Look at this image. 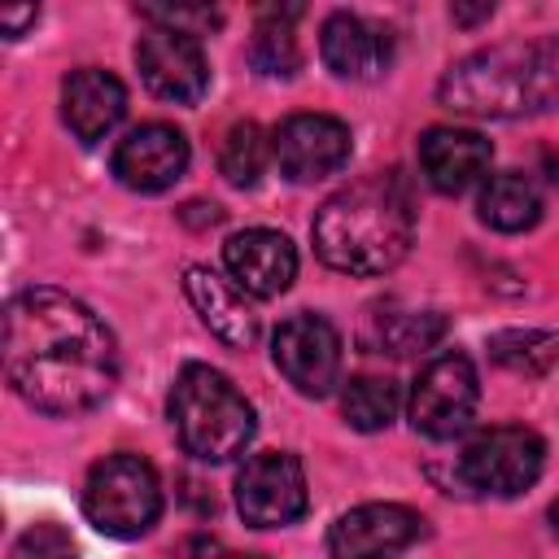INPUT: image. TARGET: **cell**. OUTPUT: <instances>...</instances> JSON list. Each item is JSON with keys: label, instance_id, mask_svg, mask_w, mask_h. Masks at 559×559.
I'll list each match as a JSON object with an SVG mask.
<instances>
[{"label": "cell", "instance_id": "obj_1", "mask_svg": "<svg viewBox=\"0 0 559 559\" xmlns=\"http://www.w3.org/2000/svg\"><path fill=\"white\" fill-rule=\"evenodd\" d=\"M4 376L26 406L79 415L114 393L118 345L79 297L26 288L4 310Z\"/></svg>", "mask_w": 559, "mask_h": 559}, {"label": "cell", "instance_id": "obj_2", "mask_svg": "<svg viewBox=\"0 0 559 559\" xmlns=\"http://www.w3.org/2000/svg\"><path fill=\"white\" fill-rule=\"evenodd\" d=\"M314 253L345 275L393 271L415 240V205L406 183L389 175H367L336 197H328L310 223Z\"/></svg>", "mask_w": 559, "mask_h": 559}, {"label": "cell", "instance_id": "obj_3", "mask_svg": "<svg viewBox=\"0 0 559 559\" xmlns=\"http://www.w3.org/2000/svg\"><path fill=\"white\" fill-rule=\"evenodd\" d=\"M437 96L445 109L476 118L537 114L559 100V39L472 52L441 74Z\"/></svg>", "mask_w": 559, "mask_h": 559}, {"label": "cell", "instance_id": "obj_4", "mask_svg": "<svg viewBox=\"0 0 559 559\" xmlns=\"http://www.w3.org/2000/svg\"><path fill=\"white\" fill-rule=\"evenodd\" d=\"M170 424L183 454L201 463H227L253 441V406L214 367L188 362L170 389Z\"/></svg>", "mask_w": 559, "mask_h": 559}, {"label": "cell", "instance_id": "obj_5", "mask_svg": "<svg viewBox=\"0 0 559 559\" xmlns=\"http://www.w3.org/2000/svg\"><path fill=\"white\" fill-rule=\"evenodd\" d=\"M83 515L105 537H140L162 515L157 472L140 454H109L92 467L83 485Z\"/></svg>", "mask_w": 559, "mask_h": 559}, {"label": "cell", "instance_id": "obj_6", "mask_svg": "<svg viewBox=\"0 0 559 559\" xmlns=\"http://www.w3.org/2000/svg\"><path fill=\"white\" fill-rule=\"evenodd\" d=\"M542 463H546L542 437L533 428L502 424L467 441V450L459 454V476L480 493L511 498V493H524L542 476Z\"/></svg>", "mask_w": 559, "mask_h": 559}, {"label": "cell", "instance_id": "obj_7", "mask_svg": "<svg viewBox=\"0 0 559 559\" xmlns=\"http://www.w3.org/2000/svg\"><path fill=\"white\" fill-rule=\"evenodd\" d=\"M476 402H480V380H476L472 358L467 354H441L411 384V424L424 437L445 441L472 424Z\"/></svg>", "mask_w": 559, "mask_h": 559}, {"label": "cell", "instance_id": "obj_8", "mask_svg": "<svg viewBox=\"0 0 559 559\" xmlns=\"http://www.w3.org/2000/svg\"><path fill=\"white\" fill-rule=\"evenodd\" d=\"M236 507L253 528H284L301 520L310 507V489L297 454L266 450L245 459V467L236 472Z\"/></svg>", "mask_w": 559, "mask_h": 559}, {"label": "cell", "instance_id": "obj_9", "mask_svg": "<svg viewBox=\"0 0 559 559\" xmlns=\"http://www.w3.org/2000/svg\"><path fill=\"white\" fill-rule=\"evenodd\" d=\"M271 354L284 380L306 397H323L341 376V336L323 314L284 319L271 336Z\"/></svg>", "mask_w": 559, "mask_h": 559}, {"label": "cell", "instance_id": "obj_10", "mask_svg": "<svg viewBox=\"0 0 559 559\" xmlns=\"http://www.w3.org/2000/svg\"><path fill=\"white\" fill-rule=\"evenodd\" d=\"M271 157L293 183L336 175L349 162V127L332 114H293L275 127Z\"/></svg>", "mask_w": 559, "mask_h": 559}, {"label": "cell", "instance_id": "obj_11", "mask_svg": "<svg viewBox=\"0 0 559 559\" xmlns=\"http://www.w3.org/2000/svg\"><path fill=\"white\" fill-rule=\"evenodd\" d=\"M135 66H140L144 87L162 100H175V105H192L210 87V61H205L201 44L192 35H179V31L153 26L135 44Z\"/></svg>", "mask_w": 559, "mask_h": 559}, {"label": "cell", "instance_id": "obj_12", "mask_svg": "<svg viewBox=\"0 0 559 559\" xmlns=\"http://www.w3.org/2000/svg\"><path fill=\"white\" fill-rule=\"evenodd\" d=\"M188 170V140L170 122H144L114 148V175L131 192H162Z\"/></svg>", "mask_w": 559, "mask_h": 559}, {"label": "cell", "instance_id": "obj_13", "mask_svg": "<svg viewBox=\"0 0 559 559\" xmlns=\"http://www.w3.org/2000/svg\"><path fill=\"white\" fill-rule=\"evenodd\" d=\"M223 262L231 271V280L249 293V297H280L293 275H297V249L284 231L271 227H249L236 231L223 245Z\"/></svg>", "mask_w": 559, "mask_h": 559}, {"label": "cell", "instance_id": "obj_14", "mask_svg": "<svg viewBox=\"0 0 559 559\" xmlns=\"http://www.w3.org/2000/svg\"><path fill=\"white\" fill-rule=\"evenodd\" d=\"M424 537V520L411 507L397 502H367L345 511L332 533H328V550L341 559L354 555H389V550H406L411 542Z\"/></svg>", "mask_w": 559, "mask_h": 559}, {"label": "cell", "instance_id": "obj_15", "mask_svg": "<svg viewBox=\"0 0 559 559\" xmlns=\"http://www.w3.org/2000/svg\"><path fill=\"white\" fill-rule=\"evenodd\" d=\"M489 140L480 131H463V127H432L419 135V166H424V179L445 192V197H459L467 192L485 170H489Z\"/></svg>", "mask_w": 559, "mask_h": 559}, {"label": "cell", "instance_id": "obj_16", "mask_svg": "<svg viewBox=\"0 0 559 559\" xmlns=\"http://www.w3.org/2000/svg\"><path fill=\"white\" fill-rule=\"evenodd\" d=\"M127 114V87L109 70H74L61 87V118L74 131V140L96 144L105 140Z\"/></svg>", "mask_w": 559, "mask_h": 559}, {"label": "cell", "instance_id": "obj_17", "mask_svg": "<svg viewBox=\"0 0 559 559\" xmlns=\"http://www.w3.org/2000/svg\"><path fill=\"white\" fill-rule=\"evenodd\" d=\"M183 288H188V301L197 306L201 323L231 349H249L258 341V314L249 310V301L240 297L245 288L240 284H227L218 280L210 266H188L183 271Z\"/></svg>", "mask_w": 559, "mask_h": 559}, {"label": "cell", "instance_id": "obj_18", "mask_svg": "<svg viewBox=\"0 0 559 559\" xmlns=\"http://www.w3.org/2000/svg\"><path fill=\"white\" fill-rule=\"evenodd\" d=\"M389 35L354 13H332L319 31V57L341 79H376L389 66Z\"/></svg>", "mask_w": 559, "mask_h": 559}, {"label": "cell", "instance_id": "obj_19", "mask_svg": "<svg viewBox=\"0 0 559 559\" xmlns=\"http://www.w3.org/2000/svg\"><path fill=\"white\" fill-rule=\"evenodd\" d=\"M480 223H489L493 231H524L542 218V197L533 188V179L524 175H493L485 188H480Z\"/></svg>", "mask_w": 559, "mask_h": 559}, {"label": "cell", "instance_id": "obj_20", "mask_svg": "<svg viewBox=\"0 0 559 559\" xmlns=\"http://www.w3.org/2000/svg\"><path fill=\"white\" fill-rule=\"evenodd\" d=\"M441 332H445V319L432 314V310H397V306H389V310L376 314V345L397 354V358L437 345Z\"/></svg>", "mask_w": 559, "mask_h": 559}, {"label": "cell", "instance_id": "obj_21", "mask_svg": "<svg viewBox=\"0 0 559 559\" xmlns=\"http://www.w3.org/2000/svg\"><path fill=\"white\" fill-rule=\"evenodd\" d=\"M397 384L389 376H354L341 393V411L358 432H380L397 415Z\"/></svg>", "mask_w": 559, "mask_h": 559}, {"label": "cell", "instance_id": "obj_22", "mask_svg": "<svg viewBox=\"0 0 559 559\" xmlns=\"http://www.w3.org/2000/svg\"><path fill=\"white\" fill-rule=\"evenodd\" d=\"M266 166V140H262V127L258 122H236L223 140V153H218V170L227 175V183L236 188H253L258 175Z\"/></svg>", "mask_w": 559, "mask_h": 559}, {"label": "cell", "instance_id": "obj_23", "mask_svg": "<svg viewBox=\"0 0 559 559\" xmlns=\"http://www.w3.org/2000/svg\"><path fill=\"white\" fill-rule=\"evenodd\" d=\"M489 354H493V362H502L511 371L537 376L559 358V336L555 332H498V336H489Z\"/></svg>", "mask_w": 559, "mask_h": 559}, {"label": "cell", "instance_id": "obj_24", "mask_svg": "<svg viewBox=\"0 0 559 559\" xmlns=\"http://www.w3.org/2000/svg\"><path fill=\"white\" fill-rule=\"evenodd\" d=\"M135 13H144L162 31H179L192 39L218 31V22H223L214 0H135Z\"/></svg>", "mask_w": 559, "mask_h": 559}, {"label": "cell", "instance_id": "obj_25", "mask_svg": "<svg viewBox=\"0 0 559 559\" xmlns=\"http://www.w3.org/2000/svg\"><path fill=\"white\" fill-rule=\"evenodd\" d=\"M249 61H253V70H262V74L288 79V74L297 70V61H301L293 26H284V22H258V26H253V39H249Z\"/></svg>", "mask_w": 559, "mask_h": 559}, {"label": "cell", "instance_id": "obj_26", "mask_svg": "<svg viewBox=\"0 0 559 559\" xmlns=\"http://www.w3.org/2000/svg\"><path fill=\"white\" fill-rule=\"evenodd\" d=\"M74 542L57 528V524H35L22 542H17V555H70Z\"/></svg>", "mask_w": 559, "mask_h": 559}, {"label": "cell", "instance_id": "obj_27", "mask_svg": "<svg viewBox=\"0 0 559 559\" xmlns=\"http://www.w3.org/2000/svg\"><path fill=\"white\" fill-rule=\"evenodd\" d=\"M0 17H4V35L17 39L26 26H35V17H39V0H0Z\"/></svg>", "mask_w": 559, "mask_h": 559}, {"label": "cell", "instance_id": "obj_28", "mask_svg": "<svg viewBox=\"0 0 559 559\" xmlns=\"http://www.w3.org/2000/svg\"><path fill=\"white\" fill-rule=\"evenodd\" d=\"M493 9H498V0H450V17H454V26H463V31L485 26V22L493 17Z\"/></svg>", "mask_w": 559, "mask_h": 559}, {"label": "cell", "instance_id": "obj_29", "mask_svg": "<svg viewBox=\"0 0 559 559\" xmlns=\"http://www.w3.org/2000/svg\"><path fill=\"white\" fill-rule=\"evenodd\" d=\"M253 13H258V22H284V26H293L306 13V0H253Z\"/></svg>", "mask_w": 559, "mask_h": 559}, {"label": "cell", "instance_id": "obj_30", "mask_svg": "<svg viewBox=\"0 0 559 559\" xmlns=\"http://www.w3.org/2000/svg\"><path fill=\"white\" fill-rule=\"evenodd\" d=\"M550 528H555V537H559V502L550 507Z\"/></svg>", "mask_w": 559, "mask_h": 559}]
</instances>
